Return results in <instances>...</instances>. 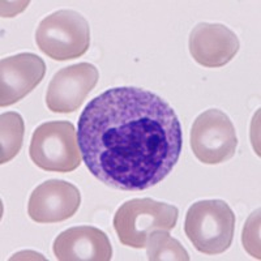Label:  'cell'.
<instances>
[{
    "mask_svg": "<svg viewBox=\"0 0 261 261\" xmlns=\"http://www.w3.org/2000/svg\"><path fill=\"white\" fill-rule=\"evenodd\" d=\"M46 64L32 53H21L0 62V105L11 106L27 97L45 77Z\"/></svg>",
    "mask_w": 261,
    "mask_h": 261,
    "instance_id": "9",
    "label": "cell"
},
{
    "mask_svg": "<svg viewBox=\"0 0 261 261\" xmlns=\"http://www.w3.org/2000/svg\"><path fill=\"white\" fill-rule=\"evenodd\" d=\"M54 255L60 261H110L113 247L102 230L76 226L60 232L54 241Z\"/></svg>",
    "mask_w": 261,
    "mask_h": 261,
    "instance_id": "11",
    "label": "cell"
},
{
    "mask_svg": "<svg viewBox=\"0 0 261 261\" xmlns=\"http://www.w3.org/2000/svg\"><path fill=\"white\" fill-rule=\"evenodd\" d=\"M239 47L237 34L222 24L201 22L191 32L190 53L205 68L223 67L234 59Z\"/></svg>",
    "mask_w": 261,
    "mask_h": 261,
    "instance_id": "10",
    "label": "cell"
},
{
    "mask_svg": "<svg viewBox=\"0 0 261 261\" xmlns=\"http://www.w3.org/2000/svg\"><path fill=\"white\" fill-rule=\"evenodd\" d=\"M25 124L20 114L9 111L0 116V162L7 163L18 154L24 141Z\"/></svg>",
    "mask_w": 261,
    "mask_h": 261,
    "instance_id": "12",
    "label": "cell"
},
{
    "mask_svg": "<svg viewBox=\"0 0 261 261\" xmlns=\"http://www.w3.org/2000/svg\"><path fill=\"white\" fill-rule=\"evenodd\" d=\"M99 72L90 63L64 67L54 74L46 93V105L53 113L69 114L81 105L95 88Z\"/></svg>",
    "mask_w": 261,
    "mask_h": 261,
    "instance_id": "7",
    "label": "cell"
},
{
    "mask_svg": "<svg viewBox=\"0 0 261 261\" xmlns=\"http://www.w3.org/2000/svg\"><path fill=\"white\" fill-rule=\"evenodd\" d=\"M179 209L149 197L132 199L120 205L113 225L120 243L132 248H145L151 232L170 231L176 226Z\"/></svg>",
    "mask_w": 261,
    "mask_h": 261,
    "instance_id": "2",
    "label": "cell"
},
{
    "mask_svg": "<svg viewBox=\"0 0 261 261\" xmlns=\"http://www.w3.org/2000/svg\"><path fill=\"white\" fill-rule=\"evenodd\" d=\"M190 143L193 154L200 162L218 165L234 157L238 148L237 130L223 111L209 109L193 122Z\"/></svg>",
    "mask_w": 261,
    "mask_h": 261,
    "instance_id": "6",
    "label": "cell"
},
{
    "mask_svg": "<svg viewBox=\"0 0 261 261\" xmlns=\"http://www.w3.org/2000/svg\"><path fill=\"white\" fill-rule=\"evenodd\" d=\"M83 162L107 187L145 191L169 175L183 148L175 110L154 93L113 88L86 105L77 125Z\"/></svg>",
    "mask_w": 261,
    "mask_h": 261,
    "instance_id": "1",
    "label": "cell"
},
{
    "mask_svg": "<svg viewBox=\"0 0 261 261\" xmlns=\"http://www.w3.org/2000/svg\"><path fill=\"white\" fill-rule=\"evenodd\" d=\"M184 232L199 252L220 255L232 243L235 214L223 200H201L188 209Z\"/></svg>",
    "mask_w": 261,
    "mask_h": 261,
    "instance_id": "3",
    "label": "cell"
},
{
    "mask_svg": "<svg viewBox=\"0 0 261 261\" xmlns=\"http://www.w3.org/2000/svg\"><path fill=\"white\" fill-rule=\"evenodd\" d=\"M36 42L39 50L51 59L58 62L76 59L89 48V22L76 11L60 9L39 22Z\"/></svg>",
    "mask_w": 261,
    "mask_h": 261,
    "instance_id": "4",
    "label": "cell"
},
{
    "mask_svg": "<svg viewBox=\"0 0 261 261\" xmlns=\"http://www.w3.org/2000/svg\"><path fill=\"white\" fill-rule=\"evenodd\" d=\"M80 204L81 193L74 184L51 179L33 191L28 213L37 223L63 222L76 214Z\"/></svg>",
    "mask_w": 261,
    "mask_h": 261,
    "instance_id": "8",
    "label": "cell"
},
{
    "mask_svg": "<svg viewBox=\"0 0 261 261\" xmlns=\"http://www.w3.org/2000/svg\"><path fill=\"white\" fill-rule=\"evenodd\" d=\"M29 154L34 165L51 172H71L81 165L77 130L67 120L41 124L33 132Z\"/></svg>",
    "mask_w": 261,
    "mask_h": 261,
    "instance_id": "5",
    "label": "cell"
},
{
    "mask_svg": "<svg viewBox=\"0 0 261 261\" xmlns=\"http://www.w3.org/2000/svg\"><path fill=\"white\" fill-rule=\"evenodd\" d=\"M169 231L151 232L146 242V256L149 261H188L190 255Z\"/></svg>",
    "mask_w": 261,
    "mask_h": 261,
    "instance_id": "13",
    "label": "cell"
},
{
    "mask_svg": "<svg viewBox=\"0 0 261 261\" xmlns=\"http://www.w3.org/2000/svg\"><path fill=\"white\" fill-rule=\"evenodd\" d=\"M242 242L247 252L260 260V209L253 212L243 227Z\"/></svg>",
    "mask_w": 261,
    "mask_h": 261,
    "instance_id": "14",
    "label": "cell"
}]
</instances>
